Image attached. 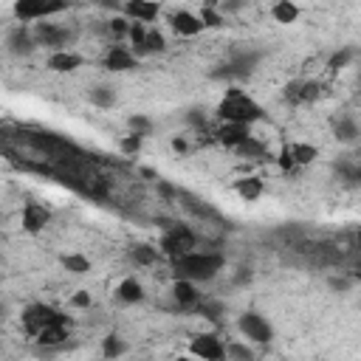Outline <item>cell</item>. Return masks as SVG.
<instances>
[{
	"mask_svg": "<svg viewBox=\"0 0 361 361\" xmlns=\"http://www.w3.org/2000/svg\"><path fill=\"white\" fill-rule=\"evenodd\" d=\"M262 180L257 178V175H245V178H237L234 180V192L240 195V200H245V203H254V200H259L262 197Z\"/></svg>",
	"mask_w": 361,
	"mask_h": 361,
	"instance_id": "d6986e66",
	"label": "cell"
},
{
	"mask_svg": "<svg viewBox=\"0 0 361 361\" xmlns=\"http://www.w3.org/2000/svg\"><path fill=\"white\" fill-rule=\"evenodd\" d=\"M271 17H274L276 23H282V25H293V23L299 20V6H296L293 0H276V3L271 6Z\"/></svg>",
	"mask_w": 361,
	"mask_h": 361,
	"instance_id": "7402d4cb",
	"label": "cell"
},
{
	"mask_svg": "<svg viewBox=\"0 0 361 361\" xmlns=\"http://www.w3.org/2000/svg\"><path fill=\"white\" fill-rule=\"evenodd\" d=\"M141 144H144V135H138V133H130V135H124L118 141V147H121L124 155H138L141 152Z\"/></svg>",
	"mask_w": 361,
	"mask_h": 361,
	"instance_id": "836d02e7",
	"label": "cell"
},
{
	"mask_svg": "<svg viewBox=\"0 0 361 361\" xmlns=\"http://www.w3.org/2000/svg\"><path fill=\"white\" fill-rule=\"evenodd\" d=\"M200 3H203V8H220L223 0H200Z\"/></svg>",
	"mask_w": 361,
	"mask_h": 361,
	"instance_id": "ab89813d",
	"label": "cell"
},
{
	"mask_svg": "<svg viewBox=\"0 0 361 361\" xmlns=\"http://www.w3.org/2000/svg\"><path fill=\"white\" fill-rule=\"evenodd\" d=\"M102 353L107 355V358H113V355H121V353H127V344L118 338V336H104V341H102Z\"/></svg>",
	"mask_w": 361,
	"mask_h": 361,
	"instance_id": "1f68e13d",
	"label": "cell"
},
{
	"mask_svg": "<svg viewBox=\"0 0 361 361\" xmlns=\"http://www.w3.org/2000/svg\"><path fill=\"white\" fill-rule=\"evenodd\" d=\"M353 56H355V51H353V48H341V51H336V54L327 59V71H330V73H338L341 68H347V65H350V59H353Z\"/></svg>",
	"mask_w": 361,
	"mask_h": 361,
	"instance_id": "4dcf8cb0",
	"label": "cell"
},
{
	"mask_svg": "<svg viewBox=\"0 0 361 361\" xmlns=\"http://www.w3.org/2000/svg\"><path fill=\"white\" fill-rule=\"evenodd\" d=\"M73 6V0H14L11 11L20 23H34V20H48L54 14H62Z\"/></svg>",
	"mask_w": 361,
	"mask_h": 361,
	"instance_id": "277c9868",
	"label": "cell"
},
{
	"mask_svg": "<svg viewBox=\"0 0 361 361\" xmlns=\"http://www.w3.org/2000/svg\"><path fill=\"white\" fill-rule=\"evenodd\" d=\"M226 265V257L220 251H189L178 259H172L175 276L180 279H192V282H212Z\"/></svg>",
	"mask_w": 361,
	"mask_h": 361,
	"instance_id": "6da1fadb",
	"label": "cell"
},
{
	"mask_svg": "<svg viewBox=\"0 0 361 361\" xmlns=\"http://www.w3.org/2000/svg\"><path fill=\"white\" fill-rule=\"evenodd\" d=\"M59 262H62V268L71 271V274H87V271H90V259L82 257V254H62Z\"/></svg>",
	"mask_w": 361,
	"mask_h": 361,
	"instance_id": "f1b7e54d",
	"label": "cell"
},
{
	"mask_svg": "<svg viewBox=\"0 0 361 361\" xmlns=\"http://www.w3.org/2000/svg\"><path fill=\"white\" fill-rule=\"evenodd\" d=\"M234 152H237L240 158H262V155H265V144L257 141L254 135H245V138L234 147Z\"/></svg>",
	"mask_w": 361,
	"mask_h": 361,
	"instance_id": "4316f807",
	"label": "cell"
},
{
	"mask_svg": "<svg viewBox=\"0 0 361 361\" xmlns=\"http://www.w3.org/2000/svg\"><path fill=\"white\" fill-rule=\"evenodd\" d=\"M237 330H240L245 338L257 341V344H268V341L274 338V327H271V322H268L265 316L254 313V310H248V313H243V316L237 319Z\"/></svg>",
	"mask_w": 361,
	"mask_h": 361,
	"instance_id": "52a82bcc",
	"label": "cell"
},
{
	"mask_svg": "<svg viewBox=\"0 0 361 361\" xmlns=\"http://www.w3.org/2000/svg\"><path fill=\"white\" fill-rule=\"evenodd\" d=\"M217 116H220V121H237V124L251 127L254 121H259L265 116V110H262L259 102H254L240 87H228L226 96L217 102Z\"/></svg>",
	"mask_w": 361,
	"mask_h": 361,
	"instance_id": "7a4b0ae2",
	"label": "cell"
},
{
	"mask_svg": "<svg viewBox=\"0 0 361 361\" xmlns=\"http://www.w3.org/2000/svg\"><path fill=\"white\" fill-rule=\"evenodd\" d=\"M102 6H113V8H116V6H118V0H102Z\"/></svg>",
	"mask_w": 361,
	"mask_h": 361,
	"instance_id": "60d3db41",
	"label": "cell"
},
{
	"mask_svg": "<svg viewBox=\"0 0 361 361\" xmlns=\"http://www.w3.org/2000/svg\"><path fill=\"white\" fill-rule=\"evenodd\" d=\"M172 299H175L180 307H195L197 299H200V293H197V288H195L192 279L175 276V282H172Z\"/></svg>",
	"mask_w": 361,
	"mask_h": 361,
	"instance_id": "ac0fdd59",
	"label": "cell"
},
{
	"mask_svg": "<svg viewBox=\"0 0 361 361\" xmlns=\"http://www.w3.org/2000/svg\"><path fill=\"white\" fill-rule=\"evenodd\" d=\"M200 23H203V28H220L223 23H226V17L220 14V8H200Z\"/></svg>",
	"mask_w": 361,
	"mask_h": 361,
	"instance_id": "d6a6232c",
	"label": "cell"
},
{
	"mask_svg": "<svg viewBox=\"0 0 361 361\" xmlns=\"http://www.w3.org/2000/svg\"><path fill=\"white\" fill-rule=\"evenodd\" d=\"M172 149L183 152V149H186V141H183V138H172Z\"/></svg>",
	"mask_w": 361,
	"mask_h": 361,
	"instance_id": "f35d334b",
	"label": "cell"
},
{
	"mask_svg": "<svg viewBox=\"0 0 361 361\" xmlns=\"http://www.w3.org/2000/svg\"><path fill=\"white\" fill-rule=\"evenodd\" d=\"M102 65L107 71H113V73H124V71H133L138 65V56L127 45H110L107 54H104V59H102Z\"/></svg>",
	"mask_w": 361,
	"mask_h": 361,
	"instance_id": "30bf717a",
	"label": "cell"
},
{
	"mask_svg": "<svg viewBox=\"0 0 361 361\" xmlns=\"http://www.w3.org/2000/svg\"><path fill=\"white\" fill-rule=\"evenodd\" d=\"M87 99L96 104V107H113V102H116V87L113 85H93L90 87V93H87Z\"/></svg>",
	"mask_w": 361,
	"mask_h": 361,
	"instance_id": "d4e9b609",
	"label": "cell"
},
{
	"mask_svg": "<svg viewBox=\"0 0 361 361\" xmlns=\"http://www.w3.org/2000/svg\"><path fill=\"white\" fill-rule=\"evenodd\" d=\"M333 135L341 141V144H355L358 141V124L353 116H341L336 124H333Z\"/></svg>",
	"mask_w": 361,
	"mask_h": 361,
	"instance_id": "603a6c76",
	"label": "cell"
},
{
	"mask_svg": "<svg viewBox=\"0 0 361 361\" xmlns=\"http://www.w3.org/2000/svg\"><path fill=\"white\" fill-rule=\"evenodd\" d=\"M20 223H23V231L39 234V231H45V226L51 223V209L42 206V203H37V200H28V203H23Z\"/></svg>",
	"mask_w": 361,
	"mask_h": 361,
	"instance_id": "ba28073f",
	"label": "cell"
},
{
	"mask_svg": "<svg viewBox=\"0 0 361 361\" xmlns=\"http://www.w3.org/2000/svg\"><path fill=\"white\" fill-rule=\"evenodd\" d=\"M0 316H3V305H0Z\"/></svg>",
	"mask_w": 361,
	"mask_h": 361,
	"instance_id": "b9f144b4",
	"label": "cell"
},
{
	"mask_svg": "<svg viewBox=\"0 0 361 361\" xmlns=\"http://www.w3.org/2000/svg\"><path fill=\"white\" fill-rule=\"evenodd\" d=\"M127 28H130V23H127L124 17H113V20H110V31H113L116 37H124Z\"/></svg>",
	"mask_w": 361,
	"mask_h": 361,
	"instance_id": "74e56055",
	"label": "cell"
},
{
	"mask_svg": "<svg viewBox=\"0 0 361 361\" xmlns=\"http://www.w3.org/2000/svg\"><path fill=\"white\" fill-rule=\"evenodd\" d=\"M161 51H166V39H164V34H161L158 28H149V25H147L144 45H141V56H144V54H161Z\"/></svg>",
	"mask_w": 361,
	"mask_h": 361,
	"instance_id": "484cf974",
	"label": "cell"
},
{
	"mask_svg": "<svg viewBox=\"0 0 361 361\" xmlns=\"http://www.w3.org/2000/svg\"><path fill=\"white\" fill-rule=\"evenodd\" d=\"M189 350H192V355L206 358V361H220V358H226V353H223V341H220L217 336H212V333L195 336L192 344H189Z\"/></svg>",
	"mask_w": 361,
	"mask_h": 361,
	"instance_id": "8fae6325",
	"label": "cell"
},
{
	"mask_svg": "<svg viewBox=\"0 0 361 361\" xmlns=\"http://www.w3.org/2000/svg\"><path fill=\"white\" fill-rule=\"evenodd\" d=\"M54 322H71L65 313H59L56 307H51V305H42V302H34V305H28L25 310H23V330L34 338L45 324H54Z\"/></svg>",
	"mask_w": 361,
	"mask_h": 361,
	"instance_id": "5b68a950",
	"label": "cell"
},
{
	"mask_svg": "<svg viewBox=\"0 0 361 361\" xmlns=\"http://www.w3.org/2000/svg\"><path fill=\"white\" fill-rule=\"evenodd\" d=\"M285 149H288L293 166H305V164H310V161L319 155V149L310 147V144H293V147H285Z\"/></svg>",
	"mask_w": 361,
	"mask_h": 361,
	"instance_id": "83f0119b",
	"label": "cell"
},
{
	"mask_svg": "<svg viewBox=\"0 0 361 361\" xmlns=\"http://www.w3.org/2000/svg\"><path fill=\"white\" fill-rule=\"evenodd\" d=\"M257 59H259V54H248V51L234 54V56H231V62L226 65V73H231V76H248V73L254 71Z\"/></svg>",
	"mask_w": 361,
	"mask_h": 361,
	"instance_id": "44dd1931",
	"label": "cell"
},
{
	"mask_svg": "<svg viewBox=\"0 0 361 361\" xmlns=\"http://www.w3.org/2000/svg\"><path fill=\"white\" fill-rule=\"evenodd\" d=\"M158 257H161V251L158 248H152L149 243H135L133 248H130V259L135 262V265H155L158 262Z\"/></svg>",
	"mask_w": 361,
	"mask_h": 361,
	"instance_id": "cb8c5ba5",
	"label": "cell"
},
{
	"mask_svg": "<svg viewBox=\"0 0 361 361\" xmlns=\"http://www.w3.org/2000/svg\"><path fill=\"white\" fill-rule=\"evenodd\" d=\"M85 65V59L79 56V54H73V51H51V56H48V62H45V68L48 71H54V73H73L76 68H82Z\"/></svg>",
	"mask_w": 361,
	"mask_h": 361,
	"instance_id": "4fadbf2b",
	"label": "cell"
},
{
	"mask_svg": "<svg viewBox=\"0 0 361 361\" xmlns=\"http://www.w3.org/2000/svg\"><path fill=\"white\" fill-rule=\"evenodd\" d=\"M195 248H197V234H195L189 226H183V223H172V226L161 234V240H158V251L166 254L169 259H178V257H183V254L195 251Z\"/></svg>",
	"mask_w": 361,
	"mask_h": 361,
	"instance_id": "3957f363",
	"label": "cell"
},
{
	"mask_svg": "<svg viewBox=\"0 0 361 361\" xmlns=\"http://www.w3.org/2000/svg\"><path fill=\"white\" fill-rule=\"evenodd\" d=\"M71 305H73V307H79V310L90 307V293H87V290H76V293L71 296Z\"/></svg>",
	"mask_w": 361,
	"mask_h": 361,
	"instance_id": "8d00e7d4",
	"label": "cell"
},
{
	"mask_svg": "<svg viewBox=\"0 0 361 361\" xmlns=\"http://www.w3.org/2000/svg\"><path fill=\"white\" fill-rule=\"evenodd\" d=\"M116 296L124 305H138V302H144V285L135 276H124L118 282V288H116Z\"/></svg>",
	"mask_w": 361,
	"mask_h": 361,
	"instance_id": "ffe728a7",
	"label": "cell"
},
{
	"mask_svg": "<svg viewBox=\"0 0 361 361\" xmlns=\"http://www.w3.org/2000/svg\"><path fill=\"white\" fill-rule=\"evenodd\" d=\"M197 313L203 316V319H209V322H220V316L226 313V307H223V302H214V299H197Z\"/></svg>",
	"mask_w": 361,
	"mask_h": 361,
	"instance_id": "f546056e",
	"label": "cell"
},
{
	"mask_svg": "<svg viewBox=\"0 0 361 361\" xmlns=\"http://www.w3.org/2000/svg\"><path fill=\"white\" fill-rule=\"evenodd\" d=\"M169 25H172V31L180 34V37H197L200 31H206L203 23H200V17L192 14V11H186V8L169 14Z\"/></svg>",
	"mask_w": 361,
	"mask_h": 361,
	"instance_id": "7c38bea8",
	"label": "cell"
},
{
	"mask_svg": "<svg viewBox=\"0 0 361 361\" xmlns=\"http://www.w3.org/2000/svg\"><path fill=\"white\" fill-rule=\"evenodd\" d=\"M71 336V322H54V324H45L34 338L39 347H59L65 344Z\"/></svg>",
	"mask_w": 361,
	"mask_h": 361,
	"instance_id": "5bb4252c",
	"label": "cell"
},
{
	"mask_svg": "<svg viewBox=\"0 0 361 361\" xmlns=\"http://www.w3.org/2000/svg\"><path fill=\"white\" fill-rule=\"evenodd\" d=\"M214 135H217V141L223 144V147H237L245 135H251L248 133V124H237V121H223L217 130H214Z\"/></svg>",
	"mask_w": 361,
	"mask_h": 361,
	"instance_id": "e0dca14e",
	"label": "cell"
},
{
	"mask_svg": "<svg viewBox=\"0 0 361 361\" xmlns=\"http://www.w3.org/2000/svg\"><path fill=\"white\" fill-rule=\"evenodd\" d=\"M127 127H130V133H138V135H149L152 133V121L147 118V116H130L127 118Z\"/></svg>",
	"mask_w": 361,
	"mask_h": 361,
	"instance_id": "e575fe53",
	"label": "cell"
},
{
	"mask_svg": "<svg viewBox=\"0 0 361 361\" xmlns=\"http://www.w3.org/2000/svg\"><path fill=\"white\" fill-rule=\"evenodd\" d=\"M285 99L293 104H307L319 99V82H290L285 87Z\"/></svg>",
	"mask_w": 361,
	"mask_h": 361,
	"instance_id": "2e32d148",
	"label": "cell"
},
{
	"mask_svg": "<svg viewBox=\"0 0 361 361\" xmlns=\"http://www.w3.org/2000/svg\"><path fill=\"white\" fill-rule=\"evenodd\" d=\"M34 48H37L34 34H31L23 23H20L17 28H11V34H8V51H11L14 56H28Z\"/></svg>",
	"mask_w": 361,
	"mask_h": 361,
	"instance_id": "9a60e30c",
	"label": "cell"
},
{
	"mask_svg": "<svg viewBox=\"0 0 361 361\" xmlns=\"http://www.w3.org/2000/svg\"><path fill=\"white\" fill-rule=\"evenodd\" d=\"M223 353H226V358H243V361H251V355H254L243 344H223Z\"/></svg>",
	"mask_w": 361,
	"mask_h": 361,
	"instance_id": "d590c367",
	"label": "cell"
},
{
	"mask_svg": "<svg viewBox=\"0 0 361 361\" xmlns=\"http://www.w3.org/2000/svg\"><path fill=\"white\" fill-rule=\"evenodd\" d=\"M31 34H34L37 45H45L51 51H65L68 42L73 39V31L65 28V25H56V23H37Z\"/></svg>",
	"mask_w": 361,
	"mask_h": 361,
	"instance_id": "8992f818",
	"label": "cell"
},
{
	"mask_svg": "<svg viewBox=\"0 0 361 361\" xmlns=\"http://www.w3.org/2000/svg\"><path fill=\"white\" fill-rule=\"evenodd\" d=\"M121 11H124L127 20L149 25L152 20H158L161 3H158V0H124V3H121Z\"/></svg>",
	"mask_w": 361,
	"mask_h": 361,
	"instance_id": "9c48e42d",
	"label": "cell"
}]
</instances>
